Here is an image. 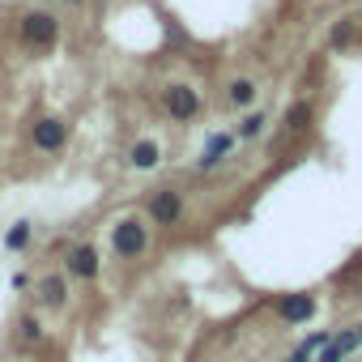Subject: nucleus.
<instances>
[{"mask_svg":"<svg viewBox=\"0 0 362 362\" xmlns=\"http://www.w3.org/2000/svg\"><path fill=\"white\" fill-rule=\"evenodd\" d=\"M162 103H166V111H170L175 119H192V115L201 111V98H197L192 86H166Z\"/></svg>","mask_w":362,"mask_h":362,"instance_id":"nucleus-3","label":"nucleus"},{"mask_svg":"<svg viewBox=\"0 0 362 362\" xmlns=\"http://www.w3.org/2000/svg\"><path fill=\"white\" fill-rule=\"evenodd\" d=\"M22 337H26V341H39V337H43V328H39V320H35V315H26V320H22Z\"/></svg>","mask_w":362,"mask_h":362,"instance_id":"nucleus-16","label":"nucleus"},{"mask_svg":"<svg viewBox=\"0 0 362 362\" xmlns=\"http://www.w3.org/2000/svg\"><path fill=\"white\" fill-rule=\"evenodd\" d=\"M260 128H264V115H247V119H243V128H239V136L247 141V136H256Z\"/></svg>","mask_w":362,"mask_h":362,"instance_id":"nucleus-14","label":"nucleus"},{"mask_svg":"<svg viewBox=\"0 0 362 362\" xmlns=\"http://www.w3.org/2000/svg\"><path fill=\"white\" fill-rule=\"evenodd\" d=\"M252 98H256V86L252 81H230V103L235 107H247Z\"/></svg>","mask_w":362,"mask_h":362,"instance_id":"nucleus-10","label":"nucleus"},{"mask_svg":"<svg viewBox=\"0 0 362 362\" xmlns=\"http://www.w3.org/2000/svg\"><path fill=\"white\" fill-rule=\"evenodd\" d=\"M5 243H9V247H13V252H22V247H26V243H30V222H18V226H13V230H9V239H5Z\"/></svg>","mask_w":362,"mask_h":362,"instance_id":"nucleus-13","label":"nucleus"},{"mask_svg":"<svg viewBox=\"0 0 362 362\" xmlns=\"http://www.w3.org/2000/svg\"><path fill=\"white\" fill-rule=\"evenodd\" d=\"M145 243H149V230H145L141 218H124V222L115 226V235H111V247H115L124 260H136V256L145 252Z\"/></svg>","mask_w":362,"mask_h":362,"instance_id":"nucleus-1","label":"nucleus"},{"mask_svg":"<svg viewBox=\"0 0 362 362\" xmlns=\"http://www.w3.org/2000/svg\"><path fill=\"white\" fill-rule=\"evenodd\" d=\"M303 119H307V103H294L290 115H286V124H290V128H303Z\"/></svg>","mask_w":362,"mask_h":362,"instance_id":"nucleus-15","label":"nucleus"},{"mask_svg":"<svg viewBox=\"0 0 362 362\" xmlns=\"http://www.w3.org/2000/svg\"><path fill=\"white\" fill-rule=\"evenodd\" d=\"M158 158H162V153H158V145H153V141H136V145H132V166H136V170L158 166Z\"/></svg>","mask_w":362,"mask_h":362,"instance_id":"nucleus-9","label":"nucleus"},{"mask_svg":"<svg viewBox=\"0 0 362 362\" xmlns=\"http://www.w3.org/2000/svg\"><path fill=\"white\" fill-rule=\"evenodd\" d=\"M277 315H281L286 324H307V320L315 315V298H311V294H286V298L277 303Z\"/></svg>","mask_w":362,"mask_h":362,"instance_id":"nucleus-5","label":"nucleus"},{"mask_svg":"<svg viewBox=\"0 0 362 362\" xmlns=\"http://www.w3.org/2000/svg\"><path fill=\"white\" fill-rule=\"evenodd\" d=\"M64 294H69V281H64L60 273H52V277L39 281V298H43L47 307H64Z\"/></svg>","mask_w":362,"mask_h":362,"instance_id":"nucleus-8","label":"nucleus"},{"mask_svg":"<svg viewBox=\"0 0 362 362\" xmlns=\"http://www.w3.org/2000/svg\"><path fill=\"white\" fill-rule=\"evenodd\" d=\"M69 273L81 277V281H94L98 277V252L94 247H73L69 252Z\"/></svg>","mask_w":362,"mask_h":362,"instance_id":"nucleus-7","label":"nucleus"},{"mask_svg":"<svg viewBox=\"0 0 362 362\" xmlns=\"http://www.w3.org/2000/svg\"><path fill=\"white\" fill-rule=\"evenodd\" d=\"M226 149H230V136H214V141H209V149H205V158H201V166H214Z\"/></svg>","mask_w":362,"mask_h":362,"instance_id":"nucleus-11","label":"nucleus"},{"mask_svg":"<svg viewBox=\"0 0 362 362\" xmlns=\"http://www.w3.org/2000/svg\"><path fill=\"white\" fill-rule=\"evenodd\" d=\"M149 214H153V222H158V226H175V222H179V214H184V197H179L175 188H162V192H153Z\"/></svg>","mask_w":362,"mask_h":362,"instance_id":"nucleus-4","label":"nucleus"},{"mask_svg":"<svg viewBox=\"0 0 362 362\" xmlns=\"http://www.w3.org/2000/svg\"><path fill=\"white\" fill-rule=\"evenodd\" d=\"M328 345H332V349H337V354L345 358V354H354V349H358L362 341H358V328H354V332H341V337H332Z\"/></svg>","mask_w":362,"mask_h":362,"instance_id":"nucleus-12","label":"nucleus"},{"mask_svg":"<svg viewBox=\"0 0 362 362\" xmlns=\"http://www.w3.org/2000/svg\"><path fill=\"white\" fill-rule=\"evenodd\" d=\"M56 35H60V26H56L52 13H26V18H22V39H26L30 47L52 52V47H56Z\"/></svg>","mask_w":362,"mask_h":362,"instance_id":"nucleus-2","label":"nucleus"},{"mask_svg":"<svg viewBox=\"0 0 362 362\" xmlns=\"http://www.w3.org/2000/svg\"><path fill=\"white\" fill-rule=\"evenodd\" d=\"M64 141H69V124H60V119H39V124H35V149L56 153Z\"/></svg>","mask_w":362,"mask_h":362,"instance_id":"nucleus-6","label":"nucleus"},{"mask_svg":"<svg viewBox=\"0 0 362 362\" xmlns=\"http://www.w3.org/2000/svg\"><path fill=\"white\" fill-rule=\"evenodd\" d=\"M358 341H362V324H358Z\"/></svg>","mask_w":362,"mask_h":362,"instance_id":"nucleus-17","label":"nucleus"}]
</instances>
